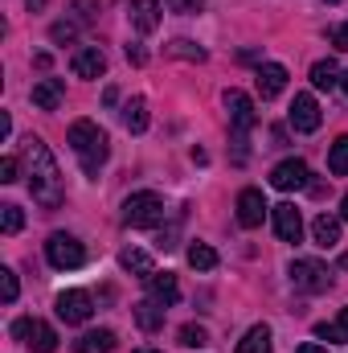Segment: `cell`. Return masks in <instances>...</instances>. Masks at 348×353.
<instances>
[{
	"mask_svg": "<svg viewBox=\"0 0 348 353\" xmlns=\"http://www.w3.org/2000/svg\"><path fill=\"white\" fill-rule=\"evenodd\" d=\"M270 185L274 189H283V193H291V189H307L312 185V173H307V165L303 161H279L274 169H270Z\"/></svg>",
	"mask_w": 348,
	"mask_h": 353,
	"instance_id": "8",
	"label": "cell"
},
{
	"mask_svg": "<svg viewBox=\"0 0 348 353\" xmlns=\"http://www.w3.org/2000/svg\"><path fill=\"white\" fill-rule=\"evenodd\" d=\"M115 350V333L111 329H90L78 337V353H111Z\"/></svg>",
	"mask_w": 348,
	"mask_h": 353,
	"instance_id": "21",
	"label": "cell"
},
{
	"mask_svg": "<svg viewBox=\"0 0 348 353\" xmlns=\"http://www.w3.org/2000/svg\"><path fill=\"white\" fill-rule=\"evenodd\" d=\"M54 308H58V321H66V325H87L90 312H94V300H90L87 292L74 288V292H62Z\"/></svg>",
	"mask_w": 348,
	"mask_h": 353,
	"instance_id": "7",
	"label": "cell"
},
{
	"mask_svg": "<svg viewBox=\"0 0 348 353\" xmlns=\"http://www.w3.org/2000/svg\"><path fill=\"white\" fill-rule=\"evenodd\" d=\"M168 54L173 58H184V62H205V50L193 46V41H184V37H176L173 46H168Z\"/></svg>",
	"mask_w": 348,
	"mask_h": 353,
	"instance_id": "28",
	"label": "cell"
},
{
	"mask_svg": "<svg viewBox=\"0 0 348 353\" xmlns=\"http://www.w3.org/2000/svg\"><path fill=\"white\" fill-rule=\"evenodd\" d=\"M270 218H274V234H279L283 243H299V239H303V218H299V210H295L291 201H279V205L270 210Z\"/></svg>",
	"mask_w": 348,
	"mask_h": 353,
	"instance_id": "10",
	"label": "cell"
},
{
	"mask_svg": "<svg viewBox=\"0 0 348 353\" xmlns=\"http://www.w3.org/2000/svg\"><path fill=\"white\" fill-rule=\"evenodd\" d=\"M320 123H324L320 103H316L312 94H295V99H291V128H295V132H316Z\"/></svg>",
	"mask_w": 348,
	"mask_h": 353,
	"instance_id": "9",
	"label": "cell"
},
{
	"mask_svg": "<svg viewBox=\"0 0 348 353\" xmlns=\"http://www.w3.org/2000/svg\"><path fill=\"white\" fill-rule=\"evenodd\" d=\"M131 316H135V325H140L144 333H156V329L164 325V304H160V300H140V304L131 308Z\"/></svg>",
	"mask_w": 348,
	"mask_h": 353,
	"instance_id": "18",
	"label": "cell"
},
{
	"mask_svg": "<svg viewBox=\"0 0 348 353\" xmlns=\"http://www.w3.org/2000/svg\"><path fill=\"white\" fill-rule=\"evenodd\" d=\"M70 148H74V157H78L87 176H98V169L111 157V140H107V132L94 119H74L70 123Z\"/></svg>",
	"mask_w": 348,
	"mask_h": 353,
	"instance_id": "2",
	"label": "cell"
},
{
	"mask_svg": "<svg viewBox=\"0 0 348 353\" xmlns=\"http://www.w3.org/2000/svg\"><path fill=\"white\" fill-rule=\"evenodd\" d=\"M188 263L197 267V271H213V267H217V251H213L209 243H193V247H188Z\"/></svg>",
	"mask_w": 348,
	"mask_h": 353,
	"instance_id": "26",
	"label": "cell"
},
{
	"mask_svg": "<svg viewBox=\"0 0 348 353\" xmlns=\"http://www.w3.org/2000/svg\"><path fill=\"white\" fill-rule=\"evenodd\" d=\"M340 218L348 222V193H345V201H340Z\"/></svg>",
	"mask_w": 348,
	"mask_h": 353,
	"instance_id": "42",
	"label": "cell"
},
{
	"mask_svg": "<svg viewBox=\"0 0 348 353\" xmlns=\"http://www.w3.org/2000/svg\"><path fill=\"white\" fill-rule=\"evenodd\" d=\"M119 263H123V271H131V275H140V279H148L156 267H152V255L148 251H135V247H127L123 255H119Z\"/></svg>",
	"mask_w": 348,
	"mask_h": 353,
	"instance_id": "23",
	"label": "cell"
},
{
	"mask_svg": "<svg viewBox=\"0 0 348 353\" xmlns=\"http://www.w3.org/2000/svg\"><path fill=\"white\" fill-rule=\"evenodd\" d=\"M33 325H37L33 316H21V321H12V337H17V341H29V333H33Z\"/></svg>",
	"mask_w": 348,
	"mask_h": 353,
	"instance_id": "33",
	"label": "cell"
},
{
	"mask_svg": "<svg viewBox=\"0 0 348 353\" xmlns=\"http://www.w3.org/2000/svg\"><path fill=\"white\" fill-rule=\"evenodd\" d=\"M205 341H209V333H205L201 325H184V329H180V345H188V350H201Z\"/></svg>",
	"mask_w": 348,
	"mask_h": 353,
	"instance_id": "31",
	"label": "cell"
},
{
	"mask_svg": "<svg viewBox=\"0 0 348 353\" xmlns=\"http://www.w3.org/2000/svg\"><path fill=\"white\" fill-rule=\"evenodd\" d=\"M29 99H33V107H41V111H58L62 99H66V83H62V79H41V83H33Z\"/></svg>",
	"mask_w": 348,
	"mask_h": 353,
	"instance_id": "14",
	"label": "cell"
},
{
	"mask_svg": "<svg viewBox=\"0 0 348 353\" xmlns=\"http://www.w3.org/2000/svg\"><path fill=\"white\" fill-rule=\"evenodd\" d=\"M25 161H29V193L41 210H58L66 201V185H62V169L54 161V152L45 148V140L29 136L25 140Z\"/></svg>",
	"mask_w": 348,
	"mask_h": 353,
	"instance_id": "1",
	"label": "cell"
},
{
	"mask_svg": "<svg viewBox=\"0 0 348 353\" xmlns=\"http://www.w3.org/2000/svg\"><path fill=\"white\" fill-rule=\"evenodd\" d=\"M0 181H4V185L17 181V157H4V161H0Z\"/></svg>",
	"mask_w": 348,
	"mask_h": 353,
	"instance_id": "35",
	"label": "cell"
},
{
	"mask_svg": "<svg viewBox=\"0 0 348 353\" xmlns=\"http://www.w3.org/2000/svg\"><path fill=\"white\" fill-rule=\"evenodd\" d=\"M160 218H164V197L152 193V189H140L123 201V226H131V230H148Z\"/></svg>",
	"mask_w": 348,
	"mask_h": 353,
	"instance_id": "3",
	"label": "cell"
},
{
	"mask_svg": "<svg viewBox=\"0 0 348 353\" xmlns=\"http://www.w3.org/2000/svg\"><path fill=\"white\" fill-rule=\"evenodd\" d=\"M74 12H78V21H94V12H98V0H74Z\"/></svg>",
	"mask_w": 348,
	"mask_h": 353,
	"instance_id": "34",
	"label": "cell"
},
{
	"mask_svg": "<svg viewBox=\"0 0 348 353\" xmlns=\"http://www.w3.org/2000/svg\"><path fill=\"white\" fill-rule=\"evenodd\" d=\"M168 8L173 12H197V8H205V0H168Z\"/></svg>",
	"mask_w": 348,
	"mask_h": 353,
	"instance_id": "37",
	"label": "cell"
},
{
	"mask_svg": "<svg viewBox=\"0 0 348 353\" xmlns=\"http://www.w3.org/2000/svg\"><path fill=\"white\" fill-rule=\"evenodd\" d=\"M131 29L135 33H156L160 29V0H131Z\"/></svg>",
	"mask_w": 348,
	"mask_h": 353,
	"instance_id": "15",
	"label": "cell"
},
{
	"mask_svg": "<svg viewBox=\"0 0 348 353\" xmlns=\"http://www.w3.org/2000/svg\"><path fill=\"white\" fill-rule=\"evenodd\" d=\"M295 353H328V350H324V345H299Z\"/></svg>",
	"mask_w": 348,
	"mask_h": 353,
	"instance_id": "40",
	"label": "cell"
},
{
	"mask_svg": "<svg viewBox=\"0 0 348 353\" xmlns=\"http://www.w3.org/2000/svg\"><path fill=\"white\" fill-rule=\"evenodd\" d=\"M25 4H29L33 12H41V8H45V0H25Z\"/></svg>",
	"mask_w": 348,
	"mask_h": 353,
	"instance_id": "41",
	"label": "cell"
},
{
	"mask_svg": "<svg viewBox=\"0 0 348 353\" xmlns=\"http://www.w3.org/2000/svg\"><path fill=\"white\" fill-rule=\"evenodd\" d=\"M316 337H320V341H328V345H348V308H340V316H336V321L316 325Z\"/></svg>",
	"mask_w": 348,
	"mask_h": 353,
	"instance_id": "19",
	"label": "cell"
},
{
	"mask_svg": "<svg viewBox=\"0 0 348 353\" xmlns=\"http://www.w3.org/2000/svg\"><path fill=\"white\" fill-rule=\"evenodd\" d=\"M266 197H262V189H242L238 193V222L246 226V230H254L262 226V218H266Z\"/></svg>",
	"mask_w": 348,
	"mask_h": 353,
	"instance_id": "11",
	"label": "cell"
},
{
	"mask_svg": "<svg viewBox=\"0 0 348 353\" xmlns=\"http://www.w3.org/2000/svg\"><path fill=\"white\" fill-rule=\"evenodd\" d=\"M70 70H74L78 79H98V74L107 70V54H102L98 46H83V50L70 58Z\"/></svg>",
	"mask_w": 348,
	"mask_h": 353,
	"instance_id": "13",
	"label": "cell"
},
{
	"mask_svg": "<svg viewBox=\"0 0 348 353\" xmlns=\"http://www.w3.org/2000/svg\"><path fill=\"white\" fill-rule=\"evenodd\" d=\"M127 62H131V66H144V62H148V50H144L140 41H131V46H127Z\"/></svg>",
	"mask_w": 348,
	"mask_h": 353,
	"instance_id": "36",
	"label": "cell"
},
{
	"mask_svg": "<svg viewBox=\"0 0 348 353\" xmlns=\"http://www.w3.org/2000/svg\"><path fill=\"white\" fill-rule=\"evenodd\" d=\"M312 239H316V247L332 251V247L340 243V218H332V214H320V218L312 222Z\"/></svg>",
	"mask_w": 348,
	"mask_h": 353,
	"instance_id": "17",
	"label": "cell"
},
{
	"mask_svg": "<svg viewBox=\"0 0 348 353\" xmlns=\"http://www.w3.org/2000/svg\"><path fill=\"white\" fill-rule=\"evenodd\" d=\"M148 292H152V300H160L164 308H173L176 300H180V283H176L173 271H152V275H148Z\"/></svg>",
	"mask_w": 348,
	"mask_h": 353,
	"instance_id": "16",
	"label": "cell"
},
{
	"mask_svg": "<svg viewBox=\"0 0 348 353\" xmlns=\"http://www.w3.org/2000/svg\"><path fill=\"white\" fill-rule=\"evenodd\" d=\"M332 46H336V50H348V25H336V29H332Z\"/></svg>",
	"mask_w": 348,
	"mask_h": 353,
	"instance_id": "38",
	"label": "cell"
},
{
	"mask_svg": "<svg viewBox=\"0 0 348 353\" xmlns=\"http://www.w3.org/2000/svg\"><path fill=\"white\" fill-rule=\"evenodd\" d=\"M102 103H107V107H115V103H119V90H115V87H107V94H102Z\"/></svg>",
	"mask_w": 348,
	"mask_h": 353,
	"instance_id": "39",
	"label": "cell"
},
{
	"mask_svg": "<svg viewBox=\"0 0 348 353\" xmlns=\"http://www.w3.org/2000/svg\"><path fill=\"white\" fill-rule=\"evenodd\" d=\"M135 353H160V350H135Z\"/></svg>",
	"mask_w": 348,
	"mask_h": 353,
	"instance_id": "44",
	"label": "cell"
},
{
	"mask_svg": "<svg viewBox=\"0 0 348 353\" xmlns=\"http://www.w3.org/2000/svg\"><path fill=\"white\" fill-rule=\"evenodd\" d=\"M74 33H78V29H74V25H70V21H58V25H54V29H50V37H54V41H58V46H62V41H74Z\"/></svg>",
	"mask_w": 348,
	"mask_h": 353,
	"instance_id": "32",
	"label": "cell"
},
{
	"mask_svg": "<svg viewBox=\"0 0 348 353\" xmlns=\"http://www.w3.org/2000/svg\"><path fill=\"white\" fill-rule=\"evenodd\" d=\"M340 90H345V94H348V70H345V74H340Z\"/></svg>",
	"mask_w": 348,
	"mask_h": 353,
	"instance_id": "43",
	"label": "cell"
},
{
	"mask_svg": "<svg viewBox=\"0 0 348 353\" xmlns=\"http://www.w3.org/2000/svg\"><path fill=\"white\" fill-rule=\"evenodd\" d=\"M45 259H50V267H58V271H74V267L87 263V247L74 234H50Z\"/></svg>",
	"mask_w": 348,
	"mask_h": 353,
	"instance_id": "4",
	"label": "cell"
},
{
	"mask_svg": "<svg viewBox=\"0 0 348 353\" xmlns=\"http://www.w3.org/2000/svg\"><path fill=\"white\" fill-rule=\"evenodd\" d=\"M328 169L336 176H348V136H340V140L328 148Z\"/></svg>",
	"mask_w": 348,
	"mask_h": 353,
	"instance_id": "27",
	"label": "cell"
},
{
	"mask_svg": "<svg viewBox=\"0 0 348 353\" xmlns=\"http://www.w3.org/2000/svg\"><path fill=\"white\" fill-rule=\"evenodd\" d=\"M226 111H230V128L238 132V144H242V136L259 123V115H254V99H250L246 90H226Z\"/></svg>",
	"mask_w": 348,
	"mask_h": 353,
	"instance_id": "6",
	"label": "cell"
},
{
	"mask_svg": "<svg viewBox=\"0 0 348 353\" xmlns=\"http://www.w3.org/2000/svg\"><path fill=\"white\" fill-rule=\"evenodd\" d=\"M25 345H29V350H33V353H54V350H58V333H54V329H50L45 321H37Z\"/></svg>",
	"mask_w": 348,
	"mask_h": 353,
	"instance_id": "25",
	"label": "cell"
},
{
	"mask_svg": "<svg viewBox=\"0 0 348 353\" xmlns=\"http://www.w3.org/2000/svg\"><path fill=\"white\" fill-rule=\"evenodd\" d=\"M328 4H340V0H328Z\"/></svg>",
	"mask_w": 348,
	"mask_h": 353,
	"instance_id": "45",
	"label": "cell"
},
{
	"mask_svg": "<svg viewBox=\"0 0 348 353\" xmlns=\"http://www.w3.org/2000/svg\"><path fill=\"white\" fill-rule=\"evenodd\" d=\"M234 353H270V325H254V329L238 341Z\"/></svg>",
	"mask_w": 348,
	"mask_h": 353,
	"instance_id": "24",
	"label": "cell"
},
{
	"mask_svg": "<svg viewBox=\"0 0 348 353\" xmlns=\"http://www.w3.org/2000/svg\"><path fill=\"white\" fill-rule=\"evenodd\" d=\"M254 87H259L262 99H279V94L287 90V66H279V62H262L259 74H254Z\"/></svg>",
	"mask_w": 348,
	"mask_h": 353,
	"instance_id": "12",
	"label": "cell"
},
{
	"mask_svg": "<svg viewBox=\"0 0 348 353\" xmlns=\"http://www.w3.org/2000/svg\"><path fill=\"white\" fill-rule=\"evenodd\" d=\"M123 123H127V132H135V136L148 132V103H144L140 94L123 103Z\"/></svg>",
	"mask_w": 348,
	"mask_h": 353,
	"instance_id": "20",
	"label": "cell"
},
{
	"mask_svg": "<svg viewBox=\"0 0 348 353\" xmlns=\"http://www.w3.org/2000/svg\"><path fill=\"white\" fill-rule=\"evenodd\" d=\"M291 283L299 292H328L332 288V271L320 263V259H295L291 263Z\"/></svg>",
	"mask_w": 348,
	"mask_h": 353,
	"instance_id": "5",
	"label": "cell"
},
{
	"mask_svg": "<svg viewBox=\"0 0 348 353\" xmlns=\"http://www.w3.org/2000/svg\"><path fill=\"white\" fill-rule=\"evenodd\" d=\"M17 271L12 267H0V296H4V304H17Z\"/></svg>",
	"mask_w": 348,
	"mask_h": 353,
	"instance_id": "30",
	"label": "cell"
},
{
	"mask_svg": "<svg viewBox=\"0 0 348 353\" xmlns=\"http://www.w3.org/2000/svg\"><path fill=\"white\" fill-rule=\"evenodd\" d=\"M312 87H316V90H332V87H340V66H336L332 58L316 62V66H312Z\"/></svg>",
	"mask_w": 348,
	"mask_h": 353,
	"instance_id": "22",
	"label": "cell"
},
{
	"mask_svg": "<svg viewBox=\"0 0 348 353\" xmlns=\"http://www.w3.org/2000/svg\"><path fill=\"white\" fill-rule=\"evenodd\" d=\"M0 226H4V234H17V230L25 226V214H21V205H0Z\"/></svg>",
	"mask_w": 348,
	"mask_h": 353,
	"instance_id": "29",
	"label": "cell"
}]
</instances>
